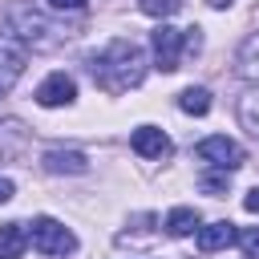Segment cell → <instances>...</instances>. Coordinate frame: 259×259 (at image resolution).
<instances>
[{
  "label": "cell",
  "mask_w": 259,
  "mask_h": 259,
  "mask_svg": "<svg viewBox=\"0 0 259 259\" xmlns=\"http://www.w3.org/2000/svg\"><path fill=\"white\" fill-rule=\"evenodd\" d=\"M178 109L190 113V117H202V113H210V93L202 85H190V89L178 93Z\"/></svg>",
  "instance_id": "cell-15"
},
{
  "label": "cell",
  "mask_w": 259,
  "mask_h": 259,
  "mask_svg": "<svg viewBox=\"0 0 259 259\" xmlns=\"http://www.w3.org/2000/svg\"><path fill=\"white\" fill-rule=\"evenodd\" d=\"M227 186H231V170H214V166H206V174H202V190H210V194L219 198V194H227Z\"/></svg>",
  "instance_id": "cell-17"
},
{
  "label": "cell",
  "mask_w": 259,
  "mask_h": 259,
  "mask_svg": "<svg viewBox=\"0 0 259 259\" xmlns=\"http://www.w3.org/2000/svg\"><path fill=\"white\" fill-rule=\"evenodd\" d=\"M24 65H28V40L4 24L0 28V85H12L24 73Z\"/></svg>",
  "instance_id": "cell-6"
},
{
  "label": "cell",
  "mask_w": 259,
  "mask_h": 259,
  "mask_svg": "<svg viewBox=\"0 0 259 259\" xmlns=\"http://www.w3.org/2000/svg\"><path fill=\"white\" fill-rule=\"evenodd\" d=\"M194 231H198V210H194V206H174V210L166 214V235L186 239V235H194Z\"/></svg>",
  "instance_id": "cell-14"
},
{
  "label": "cell",
  "mask_w": 259,
  "mask_h": 259,
  "mask_svg": "<svg viewBox=\"0 0 259 259\" xmlns=\"http://www.w3.org/2000/svg\"><path fill=\"white\" fill-rule=\"evenodd\" d=\"M235 73L243 81H259V28L243 36V45L235 53Z\"/></svg>",
  "instance_id": "cell-12"
},
{
  "label": "cell",
  "mask_w": 259,
  "mask_h": 259,
  "mask_svg": "<svg viewBox=\"0 0 259 259\" xmlns=\"http://www.w3.org/2000/svg\"><path fill=\"white\" fill-rule=\"evenodd\" d=\"M235 223H227V219H219V223H206V227H198V251H223V247H231L235 243Z\"/></svg>",
  "instance_id": "cell-11"
},
{
  "label": "cell",
  "mask_w": 259,
  "mask_h": 259,
  "mask_svg": "<svg viewBox=\"0 0 259 259\" xmlns=\"http://www.w3.org/2000/svg\"><path fill=\"white\" fill-rule=\"evenodd\" d=\"M85 4H89V0H49L53 12H81Z\"/></svg>",
  "instance_id": "cell-20"
},
{
  "label": "cell",
  "mask_w": 259,
  "mask_h": 259,
  "mask_svg": "<svg viewBox=\"0 0 259 259\" xmlns=\"http://www.w3.org/2000/svg\"><path fill=\"white\" fill-rule=\"evenodd\" d=\"M239 121H243V130L251 138H259V85L239 97Z\"/></svg>",
  "instance_id": "cell-16"
},
{
  "label": "cell",
  "mask_w": 259,
  "mask_h": 259,
  "mask_svg": "<svg viewBox=\"0 0 259 259\" xmlns=\"http://www.w3.org/2000/svg\"><path fill=\"white\" fill-rule=\"evenodd\" d=\"M235 243L243 247L247 259H259V227H243V231L235 235Z\"/></svg>",
  "instance_id": "cell-19"
},
{
  "label": "cell",
  "mask_w": 259,
  "mask_h": 259,
  "mask_svg": "<svg viewBox=\"0 0 259 259\" xmlns=\"http://www.w3.org/2000/svg\"><path fill=\"white\" fill-rule=\"evenodd\" d=\"M28 247V227L24 223H4L0 227V259H20Z\"/></svg>",
  "instance_id": "cell-13"
},
{
  "label": "cell",
  "mask_w": 259,
  "mask_h": 259,
  "mask_svg": "<svg viewBox=\"0 0 259 259\" xmlns=\"http://www.w3.org/2000/svg\"><path fill=\"white\" fill-rule=\"evenodd\" d=\"M138 8H142L146 16H158V20H166V16H174V12L182 8V0H138Z\"/></svg>",
  "instance_id": "cell-18"
},
{
  "label": "cell",
  "mask_w": 259,
  "mask_h": 259,
  "mask_svg": "<svg viewBox=\"0 0 259 259\" xmlns=\"http://www.w3.org/2000/svg\"><path fill=\"white\" fill-rule=\"evenodd\" d=\"M24 146H28V125H24L20 117H4V121H0V162L20 158Z\"/></svg>",
  "instance_id": "cell-9"
},
{
  "label": "cell",
  "mask_w": 259,
  "mask_h": 259,
  "mask_svg": "<svg viewBox=\"0 0 259 259\" xmlns=\"http://www.w3.org/2000/svg\"><path fill=\"white\" fill-rule=\"evenodd\" d=\"M0 89H4V85H0Z\"/></svg>",
  "instance_id": "cell-23"
},
{
  "label": "cell",
  "mask_w": 259,
  "mask_h": 259,
  "mask_svg": "<svg viewBox=\"0 0 259 259\" xmlns=\"http://www.w3.org/2000/svg\"><path fill=\"white\" fill-rule=\"evenodd\" d=\"M194 158H198L202 166H214V170H239V166L247 162V154H243V146H239L235 138H227V134H214V138H202V142L194 146Z\"/></svg>",
  "instance_id": "cell-4"
},
{
  "label": "cell",
  "mask_w": 259,
  "mask_h": 259,
  "mask_svg": "<svg viewBox=\"0 0 259 259\" xmlns=\"http://www.w3.org/2000/svg\"><path fill=\"white\" fill-rule=\"evenodd\" d=\"M89 73L93 81L105 89V93H125V89H138L142 77H146V49L138 40H109L101 53L89 57Z\"/></svg>",
  "instance_id": "cell-1"
},
{
  "label": "cell",
  "mask_w": 259,
  "mask_h": 259,
  "mask_svg": "<svg viewBox=\"0 0 259 259\" xmlns=\"http://www.w3.org/2000/svg\"><path fill=\"white\" fill-rule=\"evenodd\" d=\"M40 166L49 174H89V158L81 150H49L40 158Z\"/></svg>",
  "instance_id": "cell-10"
},
{
  "label": "cell",
  "mask_w": 259,
  "mask_h": 259,
  "mask_svg": "<svg viewBox=\"0 0 259 259\" xmlns=\"http://www.w3.org/2000/svg\"><path fill=\"white\" fill-rule=\"evenodd\" d=\"M150 49H154V65H158L162 73H174L178 61H182V49H186V28L158 24L154 36H150Z\"/></svg>",
  "instance_id": "cell-5"
},
{
  "label": "cell",
  "mask_w": 259,
  "mask_h": 259,
  "mask_svg": "<svg viewBox=\"0 0 259 259\" xmlns=\"http://www.w3.org/2000/svg\"><path fill=\"white\" fill-rule=\"evenodd\" d=\"M77 97V81L69 73H49L40 85H36V105L45 109H57V105H69Z\"/></svg>",
  "instance_id": "cell-7"
},
{
  "label": "cell",
  "mask_w": 259,
  "mask_h": 259,
  "mask_svg": "<svg viewBox=\"0 0 259 259\" xmlns=\"http://www.w3.org/2000/svg\"><path fill=\"white\" fill-rule=\"evenodd\" d=\"M28 243H32L40 255H57V259H65V255L77 251V235H73L65 223L49 219V214L32 219V227H28Z\"/></svg>",
  "instance_id": "cell-3"
},
{
  "label": "cell",
  "mask_w": 259,
  "mask_h": 259,
  "mask_svg": "<svg viewBox=\"0 0 259 259\" xmlns=\"http://www.w3.org/2000/svg\"><path fill=\"white\" fill-rule=\"evenodd\" d=\"M4 20H8V28L12 32H20L32 49H53V45H61V40H69L73 36V28L69 24H57V20H49L40 8H32L28 0H12L8 4V12H4Z\"/></svg>",
  "instance_id": "cell-2"
},
{
  "label": "cell",
  "mask_w": 259,
  "mask_h": 259,
  "mask_svg": "<svg viewBox=\"0 0 259 259\" xmlns=\"http://www.w3.org/2000/svg\"><path fill=\"white\" fill-rule=\"evenodd\" d=\"M130 146H134V154H142V158H170V154H174V142H170L158 125H138V130L130 134Z\"/></svg>",
  "instance_id": "cell-8"
},
{
  "label": "cell",
  "mask_w": 259,
  "mask_h": 259,
  "mask_svg": "<svg viewBox=\"0 0 259 259\" xmlns=\"http://www.w3.org/2000/svg\"><path fill=\"white\" fill-rule=\"evenodd\" d=\"M12 194H16V186H12V182H8V178H0V202H8V198H12Z\"/></svg>",
  "instance_id": "cell-22"
},
{
  "label": "cell",
  "mask_w": 259,
  "mask_h": 259,
  "mask_svg": "<svg viewBox=\"0 0 259 259\" xmlns=\"http://www.w3.org/2000/svg\"><path fill=\"white\" fill-rule=\"evenodd\" d=\"M243 206H247L251 214H259V186H255V190H247V198H243Z\"/></svg>",
  "instance_id": "cell-21"
}]
</instances>
